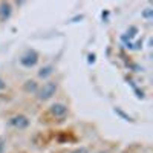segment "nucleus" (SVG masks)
Listing matches in <instances>:
<instances>
[{"mask_svg": "<svg viewBox=\"0 0 153 153\" xmlns=\"http://www.w3.org/2000/svg\"><path fill=\"white\" fill-rule=\"evenodd\" d=\"M143 16L146 17V19H150L152 16H153V9H150V8H147L144 12H143Z\"/></svg>", "mask_w": 153, "mask_h": 153, "instance_id": "10", "label": "nucleus"}, {"mask_svg": "<svg viewBox=\"0 0 153 153\" xmlns=\"http://www.w3.org/2000/svg\"><path fill=\"white\" fill-rule=\"evenodd\" d=\"M49 113L52 115L54 118H65L68 115V106L63 103H54L52 106L49 107Z\"/></svg>", "mask_w": 153, "mask_h": 153, "instance_id": "4", "label": "nucleus"}, {"mask_svg": "<svg viewBox=\"0 0 153 153\" xmlns=\"http://www.w3.org/2000/svg\"><path fill=\"white\" fill-rule=\"evenodd\" d=\"M57 89H58V84L55 81H48L42 87H38L37 98L40 100V101H48V100H51L57 94Z\"/></svg>", "mask_w": 153, "mask_h": 153, "instance_id": "1", "label": "nucleus"}, {"mask_svg": "<svg viewBox=\"0 0 153 153\" xmlns=\"http://www.w3.org/2000/svg\"><path fill=\"white\" fill-rule=\"evenodd\" d=\"M72 153H89V149L87 147H78V149H75Z\"/></svg>", "mask_w": 153, "mask_h": 153, "instance_id": "9", "label": "nucleus"}, {"mask_svg": "<svg viewBox=\"0 0 153 153\" xmlns=\"http://www.w3.org/2000/svg\"><path fill=\"white\" fill-rule=\"evenodd\" d=\"M8 123H9L11 127H14V129H17V130H25V129L29 127V118L26 117V115H22V113L12 115Z\"/></svg>", "mask_w": 153, "mask_h": 153, "instance_id": "3", "label": "nucleus"}, {"mask_svg": "<svg viewBox=\"0 0 153 153\" xmlns=\"http://www.w3.org/2000/svg\"><path fill=\"white\" fill-rule=\"evenodd\" d=\"M23 89H25V92H28V94H37L38 83L35 80H28L26 83L23 84Z\"/></svg>", "mask_w": 153, "mask_h": 153, "instance_id": "7", "label": "nucleus"}, {"mask_svg": "<svg viewBox=\"0 0 153 153\" xmlns=\"http://www.w3.org/2000/svg\"><path fill=\"white\" fill-rule=\"evenodd\" d=\"M3 89H6V83H5V80L0 78V91H3Z\"/></svg>", "mask_w": 153, "mask_h": 153, "instance_id": "11", "label": "nucleus"}, {"mask_svg": "<svg viewBox=\"0 0 153 153\" xmlns=\"http://www.w3.org/2000/svg\"><path fill=\"white\" fill-rule=\"evenodd\" d=\"M5 149H6V139L0 136V153H5Z\"/></svg>", "mask_w": 153, "mask_h": 153, "instance_id": "8", "label": "nucleus"}, {"mask_svg": "<svg viewBox=\"0 0 153 153\" xmlns=\"http://www.w3.org/2000/svg\"><path fill=\"white\" fill-rule=\"evenodd\" d=\"M37 63H38V54H37V51H34V49H28L26 52L20 57V65L23 68L31 69V68H34L37 65Z\"/></svg>", "mask_w": 153, "mask_h": 153, "instance_id": "2", "label": "nucleus"}, {"mask_svg": "<svg viewBox=\"0 0 153 153\" xmlns=\"http://www.w3.org/2000/svg\"><path fill=\"white\" fill-rule=\"evenodd\" d=\"M54 71H55V68H54L52 65L43 66L40 71H38V78H43V80H46V78H49V76L54 74Z\"/></svg>", "mask_w": 153, "mask_h": 153, "instance_id": "6", "label": "nucleus"}, {"mask_svg": "<svg viewBox=\"0 0 153 153\" xmlns=\"http://www.w3.org/2000/svg\"><path fill=\"white\" fill-rule=\"evenodd\" d=\"M12 14V5L9 2H2L0 3V20L6 22Z\"/></svg>", "mask_w": 153, "mask_h": 153, "instance_id": "5", "label": "nucleus"}]
</instances>
